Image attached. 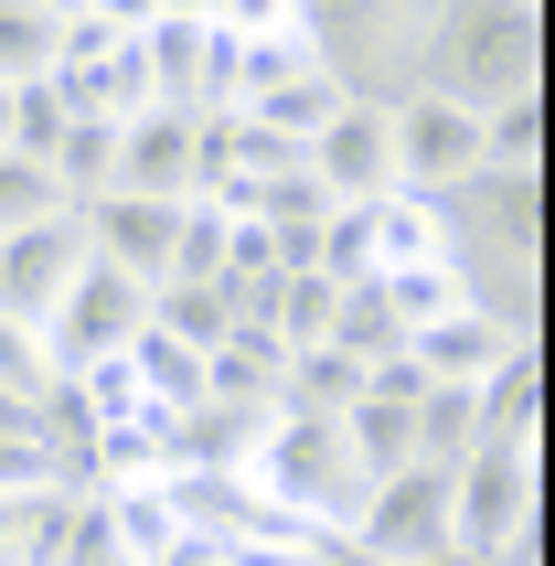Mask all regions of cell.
<instances>
[{
  "instance_id": "1",
  "label": "cell",
  "mask_w": 555,
  "mask_h": 566,
  "mask_svg": "<svg viewBox=\"0 0 555 566\" xmlns=\"http://www.w3.org/2000/svg\"><path fill=\"white\" fill-rule=\"evenodd\" d=\"M534 86H545V0H438L428 43H417V96L502 107Z\"/></svg>"
},
{
  "instance_id": "2",
  "label": "cell",
  "mask_w": 555,
  "mask_h": 566,
  "mask_svg": "<svg viewBox=\"0 0 555 566\" xmlns=\"http://www.w3.org/2000/svg\"><path fill=\"white\" fill-rule=\"evenodd\" d=\"M268 513H289L300 535L321 545H353V513H364L374 481L353 471V449H342V417H278L268 439L247 449V471H235Z\"/></svg>"
},
{
  "instance_id": "3",
  "label": "cell",
  "mask_w": 555,
  "mask_h": 566,
  "mask_svg": "<svg viewBox=\"0 0 555 566\" xmlns=\"http://www.w3.org/2000/svg\"><path fill=\"white\" fill-rule=\"evenodd\" d=\"M300 32L321 43L342 96H364V107H396L417 96V43H428L438 0H289Z\"/></svg>"
},
{
  "instance_id": "4",
  "label": "cell",
  "mask_w": 555,
  "mask_h": 566,
  "mask_svg": "<svg viewBox=\"0 0 555 566\" xmlns=\"http://www.w3.org/2000/svg\"><path fill=\"white\" fill-rule=\"evenodd\" d=\"M545 524V449H460L449 460V556H492Z\"/></svg>"
},
{
  "instance_id": "5",
  "label": "cell",
  "mask_w": 555,
  "mask_h": 566,
  "mask_svg": "<svg viewBox=\"0 0 555 566\" xmlns=\"http://www.w3.org/2000/svg\"><path fill=\"white\" fill-rule=\"evenodd\" d=\"M139 321H150V289L118 279L107 256H86V268H75V289H64V311L43 321L54 385H64V375H86V364H107V353H128V343H139Z\"/></svg>"
},
{
  "instance_id": "6",
  "label": "cell",
  "mask_w": 555,
  "mask_h": 566,
  "mask_svg": "<svg viewBox=\"0 0 555 566\" xmlns=\"http://www.w3.org/2000/svg\"><path fill=\"white\" fill-rule=\"evenodd\" d=\"M353 556L374 566H438L449 556V471H396V481H374L364 513H353Z\"/></svg>"
},
{
  "instance_id": "7",
  "label": "cell",
  "mask_w": 555,
  "mask_h": 566,
  "mask_svg": "<svg viewBox=\"0 0 555 566\" xmlns=\"http://www.w3.org/2000/svg\"><path fill=\"white\" fill-rule=\"evenodd\" d=\"M385 150H396V192H449L481 171V107L460 96H396L385 107Z\"/></svg>"
},
{
  "instance_id": "8",
  "label": "cell",
  "mask_w": 555,
  "mask_h": 566,
  "mask_svg": "<svg viewBox=\"0 0 555 566\" xmlns=\"http://www.w3.org/2000/svg\"><path fill=\"white\" fill-rule=\"evenodd\" d=\"M75 268H86V203H54L43 224L0 235V321H32V332H43V321L64 311Z\"/></svg>"
},
{
  "instance_id": "9",
  "label": "cell",
  "mask_w": 555,
  "mask_h": 566,
  "mask_svg": "<svg viewBox=\"0 0 555 566\" xmlns=\"http://www.w3.org/2000/svg\"><path fill=\"white\" fill-rule=\"evenodd\" d=\"M171 247H182V203H160V192H96L86 203V256H107L118 279L160 289Z\"/></svg>"
},
{
  "instance_id": "10",
  "label": "cell",
  "mask_w": 555,
  "mask_h": 566,
  "mask_svg": "<svg viewBox=\"0 0 555 566\" xmlns=\"http://www.w3.org/2000/svg\"><path fill=\"white\" fill-rule=\"evenodd\" d=\"M310 182L332 192V203H374V192H396V150H385V107L364 96H342L321 139H310Z\"/></svg>"
},
{
  "instance_id": "11",
  "label": "cell",
  "mask_w": 555,
  "mask_h": 566,
  "mask_svg": "<svg viewBox=\"0 0 555 566\" xmlns=\"http://www.w3.org/2000/svg\"><path fill=\"white\" fill-rule=\"evenodd\" d=\"M107 192L192 203V118H182V107H139V118H118V171H107Z\"/></svg>"
},
{
  "instance_id": "12",
  "label": "cell",
  "mask_w": 555,
  "mask_h": 566,
  "mask_svg": "<svg viewBox=\"0 0 555 566\" xmlns=\"http://www.w3.org/2000/svg\"><path fill=\"white\" fill-rule=\"evenodd\" d=\"M470 449H545V353H502L492 385H470Z\"/></svg>"
},
{
  "instance_id": "13",
  "label": "cell",
  "mask_w": 555,
  "mask_h": 566,
  "mask_svg": "<svg viewBox=\"0 0 555 566\" xmlns=\"http://www.w3.org/2000/svg\"><path fill=\"white\" fill-rule=\"evenodd\" d=\"M502 353H524V343H513L502 321H481V311H438V321L406 332V364H417L428 385H492Z\"/></svg>"
},
{
  "instance_id": "14",
  "label": "cell",
  "mask_w": 555,
  "mask_h": 566,
  "mask_svg": "<svg viewBox=\"0 0 555 566\" xmlns=\"http://www.w3.org/2000/svg\"><path fill=\"white\" fill-rule=\"evenodd\" d=\"M342 449H353L364 481L417 471V407H396V396H353V407H342Z\"/></svg>"
},
{
  "instance_id": "15",
  "label": "cell",
  "mask_w": 555,
  "mask_h": 566,
  "mask_svg": "<svg viewBox=\"0 0 555 566\" xmlns=\"http://www.w3.org/2000/svg\"><path fill=\"white\" fill-rule=\"evenodd\" d=\"M139 64H150V107H182L192 118V86H203V22L192 11H160L150 32H128Z\"/></svg>"
},
{
  "instance_id": "16",
  "label": "cell",
  "mask_w": 555,
  "mask_h": 566,
  "mask_svg": "<svg viewBox=\"0 0 555 566\" xmlns=\"http://www.w3.org/2000/svg\"><path fill=\"white\" fill-rule=\"evenodd\" d=\"M224 214L278 235V224H321V214H332V192L310 182V171H235V182H224Z\"/></svg>"
},
{
  "instance_id": "17",
  "label": "cell",
  "mask_w": 555,
  "mask_h": 566,
  "mask_svg": "<svg viewBox=\"0 0 555 566\" xmlns=\"http://www.w3.org/2000/svg\"><path fill=\"white\" fill-rule=\"evenodd\" d=\"M128 375H139V396H150V407H203V353L192 343H171V332H150V321H139V343H128Z\"/></svg>"
},
{
  "instance_id": "18",
  "label": "cell",
  "mask_w": 555,
  "mask_h": 566,
  "mask_svg": "<svg viewBox=\"0 0 555 566\" xmlns=\"http://www.w3.org/2000/svg\"><path fill=\"white\" fill-rule=\"evenodd\" d=\"M481 171H545V86L481 107Z\"/></svg>"
},
{
  "instance_id": "19",
  "label": "cell",
  "mask_w": 555,
  "mask_h": 566,
  "mask_svg": "<svg viewBox=\"0 0 555 566\" xmlns=\"http://www.w3.org/2000/svg\"><path fill=\"white\" fill-rule=\"evenodd\" d=\"M43 171H54L64 203H96V192H107V171H118V128H107V118H64V139H54V160H43Z\"/></svg>"
},
{
  "instance_id": "20",
  "label": "cell",
  "mask_w": 555,
  "mask_h": 566,
  "mask_svg": "<svg viewBox=\"0 0 555 566\" xmlns=\"http://www.w3.org/2000/svg\"><path fill=\"white\" fill-rule=\"evenodd\" d=\"M332 300L342 289L321 279V268H300V279H278V300H268L256 332H278V353H310V343H332Z\"/></svg>"
},
{
  "instance_id": "21",
  "label": "cell",
  "mask_w": 555,
  "mask_h": 566,
  "mask_svg": "<svg viewBox=\"0 0 555 566\" xmlns=\"http://www.w3.org/2000/svg\"><path fill=\"white\" fill-rule=\"evenodd\" d=\"M342 107V86L332 75H289V86H268V96H247V107H235V118H256V128H278V139H321V118H332Z\"/></svg>"
},
{
  "instance_id": "22",
  "label": "cell",
  "mask_w": 555,
  "mask_h": 566,
  "mask_svg": "<svg viewBox=\"0 0 555 566\" xmlns=\"http://www.w3.org/2000/svg\"><path fill=\"white\" fill-rule=\"evenodd\" d=\"M332 353H353V364H385V353H406V321L385 311V289H342L332 300Z\"/></svg>"
},
{
  "instance_id": "23",
  "label": "cell",
  "mask_w": 555,
  "mask_h": 566,
  "mask_svg": "<svg viewBox=\"0 0 555 566\" xmlns=\"http://www.w3.org/2000/svg\"><path fill=\"white\" fill-rule=\"evenodd\" d=\"M54 43H64L54 11H32V0H0V86H32V75H54Z\"/></svg>"
},
{
  "instance_id": "24",
  "label": "cell",
  "mask_w": 555,
  "mask_h": 566,
  "mask_svg": "<svg viewBox=\"0 0 555 566\" xmlns=\"http://www.w3.org/2000/svg\"><path fill=\"white\" fill-rule=\"evenodd\" d=\"M224 235H235L224 203H182V247H171V279L160 289H214L224 279Z\"/></svg>"
},
{
  "instance_id": "25",
  "label": "cell",
  "mask_w": 555,
  "mask_h": 566,
  "mask_svg": "<svg viewBox=\"0 0 555 566\" xmlns=\"http://www.w3.org/2000/svg\"><path fill=\"white\" fill-rule=\"evenodd\" d=\"M0 492H22V503H54V492H86V481L64 471L54 439H0Z\"/></svg>"
},
{
  "instance_id": "26",
  "label": "cell",
  "mask_w": 555,
  "mask_h": 566,
  "mask_svg": "<svg viewBox=\"0 0 555 566\" xmlns=\"http://www.w3.org/2000/svg\"><path fill=\"white\" fill-rule=\"evenodd\" d=\"M460 449H470V385H428V396H417V460L449 471Z\"/></svg>"
},
{
  "instance_id": "27",
  "label": "cell",
  "mask_w": 555,
  "mask_h": 566,
  "mask_svg": "<svg viewBox=\"0 0 555 566\" xmlns=\"http://www.w3.org/2000/svg\"><path fill=\"white\" fill-rule=\"evenodd\" d=\"M64 118H75V107L54 96V75H32V86H11V150H22V160H54Z\"/></svg>"
},
{
  "instance_id": "28",
  "label": "cell",
  "mask_w": 555,
  "mask_h": 566,
  "mask_svg": "<svg viewBox=\"0 0 555 566\" xmlns=\"http://www.w3.org/2000/svg\"><path fill=\"white\" fill-rule=\"evenodd\" d=\"M374 289H385V311H396L406 332H417V321H438V311H470L449 268H385V279H374Z\"/></svg>"
},
{
  "instance_id": "29",
  "label": "cell",
  "mask_w": 555,
  "mask_h": 566,
  "mask_svg": "<svg viewBox=\"0 0 555 566\" xmlns=\"http://www.w3.org/2000/svg\"><path fill=\"white\" fill-rule=\"evenodd\" d=\"M64 192H54V171L43 160H22V150H0V235H22V224H43Z\"/></svg>"
},
{
  "instance_id": "30",
  "label": "cell",
  "mask_w": 555,
  "mask_h": 566,
  "mask_svg": "<svg viewBox=\"0 0 555 566\" xmlns=\"http://www.w3.org/2000/svg\"><path fill=\"white\" fill-rule=\"evenodd\" d=\"M43 385H54L43 332H32V321H0V396H43Z\"/></svg>"
},
{
  "instance_id": "31",
  "label": "cell",
  "mask_w": 555,
  "mask_h": 566,
  "mask_svg": "<svg viewBox=\"0 0 555 566\" xmlns=\"http://www.w3.org/2000/svg\"><path fill=\"white\" fill-rule=\"evenodd\" d=\"M64 503V492H54ZM54 503H22V492H0V566H32L43 535H54Z\"/></svg>"
},
{
  "instance_id": "32",
  "label": "cell",
  "mask_w": 555,
  "mask_h": 566,
  "mask_svg": "<svg viewBox=\"0 0 555 566\" xmlns=\"http://www.w3.org/2000/svg\"><path fill=\"white\" fill-rule=\"evenodd\" d=\"M224 566H342V545H224Z\"/></svg>"
},
{
  "instance_id": "33",
  "label": "cell",
  "mask_w": 555,
  "mask_h": 566,
  "mask_svg": "<svg viewBox=\"0 0 555 566\" xmlns=\"http://www.w3.org/2000/svg\"><path fill=\"white\" fill-rule=\"evenodd\" d=\"M160 566H224V545H214V535H182V545H171Z\"/></svg>"
},
{
  "instance_id": "34",
  "label": "cell",
  "mask_w": 555,
  "mask_h": 566,
  "mask_svg": "<svg viewBox=\"0 0 555 566\" xmlns=\"http://www.w3.org/2000/svg\"><path fill=\"white\" fill-rule=\"evenodd\" d=\"M32 11H54V22H86L96 0H32Z\"/></svg>"
}]
</instances>
